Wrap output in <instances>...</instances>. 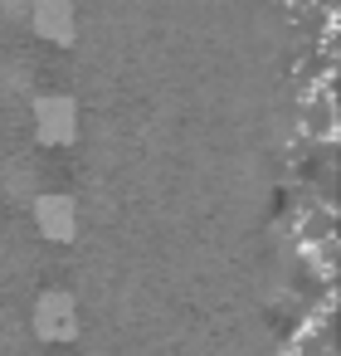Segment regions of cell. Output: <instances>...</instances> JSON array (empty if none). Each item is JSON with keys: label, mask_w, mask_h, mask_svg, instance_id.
I'll return each instance as SVG.
<instances>
[{"label": "cell", "mask_w": 341, "mask_h": 356, "mask_svg": "<svg viewBox=\"0 0 341 356\" xmlns=\"http://www.w3.org/2000/svg\"><path fill=\"white\" fill-rule=\"evenodd\" d=\"M35 225H40L44 239L69 244V239L78 234V205H74L69 195H40V200H35Z\"/></svg>", "instance_id": "obj_3"}, {"label": "cell", "mask_w": 341, "mask_h": 356, "mask_svg": "<svg viewBox=\"0 0 341 356\" xmlns=\"http://www.w3.org/2000/svg\"><path fill=\"white\" fill-rule=\"evenodd\" d=\"M35 132H40L44 147H69L78 137V108H74V98H64V93L40 98L35 103Z\"/></svg>", "instance_id": "obj_1"}, {"label": "cell", "mask_w": 341, "mask_h": 356, "mask_svg": "<svg viewBox=\"0 0 341 356\" xmlns=\"http://www.w3.org/2000/svg\"><path fill=\"white\" fill-rule=\"evenodd\" d=\"M35 332H40V341H74L78 337V302L59 288L44 293L35 302Z\"/></svg>", "instance_id": "obj_2"}, {"label": "cell", "mask_w": 341, "mask_h": 356, "mask_svg": "<svg viewBox=\"0 0 341 356\" xmlns=\"http://www.w3.org/2000/svg\"><path fill=\"white\" fill-rule=\"evenodd\" d=\"M30 25L49 44H74V10L64 6V0H35V6H30Z\"/></svg>", "instance_id": "obj_4"}]
</instances>
